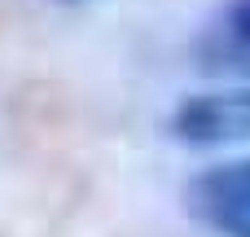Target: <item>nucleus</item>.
<instances>
[{
	"instance_id": "nucleus-3",
	"label": "nucleus",
	"mask_w": 250,
	"mask_h": 237,
	"mask_svg": "<svg viewBox=\"0 0 250 237\" xmlns=\"http://www.w3.org/2000/svg\"><path fill=\"white\" fill-rule=\"evenodd\" d=\"M193 53L202 70L250 84V0H224L198 31Z\"/></svg>"
},
{
	"instance_id": "nucleus-1",
	"label": "nucleus",
	"mask_w": 250,
	"mask_h": 237,
	"mask_svg": "<svg viewBox=\"0 0 250 237\" xmlns=\"http://www.w3.org/2000/svg\"><path fill=\"white\" fill-rule=\"evenodd\" d=\"M185 211L211 237H250V154L198 172L185 185Z\"/></svg>"
},
{
	"instance_id": "nucleus-2",
	"label": "nucleus",
	"mask_w": 250,
	"mask_h": 237,
	"mask_svg": "<svg viewBox=\"0 0 250 237\" xmlns=\"http://www.w3.org/2000/svg\"><path fill=\"white\" fill-rule=\"evenodd\" d=\"M167 128L180 145H250V84L185 97Z\"/></svg>"
}]
</instances>
